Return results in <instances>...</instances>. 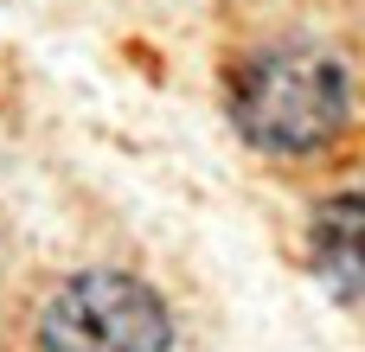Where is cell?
Masks as SVG:
<instances>
[{"label": "cell", "mask_w": 365, "mask_h": 352, "mask_svg": "<svg viewBox=\"0 0 365 352\" xmlns=\"http://www.w3.org/2000/svg\"><path fill=\"white\" fill-rule=\"evenodd\" d=\"M225 109H231V122L250 147L308 154V147H327L346 128L353 83L314 45H269V51H250L244 64H231Z\"/></svg>", "instance_id": "6da1fadb"}, {"label": "cell", "mask_w": 365, "mask_h": 352, "mask_svg": "<svg viewBox=\"0 0 365 352\" xmlns=\"http://www.w3.org/2000/svg\"><path fill=\"white\" fill-rule=\"evenodd\" d=\"M38 346L45 352H167L173 321L148 282L115 276V269H83L45 301Z\"/></svg>", "instance_id": "7a4b0ae2"}, {"label": "cell", "mask_w": 365, "mask_h": 352, "mask_svg": "<svg viewBox=\"0 0 365 352\" xmlns=\"http://www.w3.org/2000/svg\"><path fill=\"white\" fill-rule=\"evenodd\" d=\"M308 263L334 295L365 301V192H340L308 218Z\"/></svg>", "instance_id": "3957f363"}]
</instances>
